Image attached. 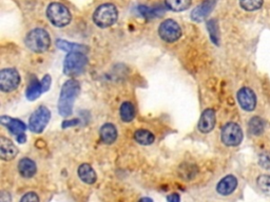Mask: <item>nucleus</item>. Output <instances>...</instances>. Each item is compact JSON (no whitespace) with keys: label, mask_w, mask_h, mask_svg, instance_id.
<instances>
[{"label":"nucleus","mask_w":270,"mask_h":202,"mask_svg":"<svg viewBox=\"0 0 270 202\" xmlns=\"http://www.w3.org/2000/svg\"><path fill=\"white\" fill-rule=\"evenodd\" d=\"M79 91V82L75 79H70L62 85L58 100V112L61 116L69 117L72 114L74 100L77 97Z\"/></svg>","instance_id":"nucleus-1"},{"label":"nucleus","mask_w":270,"mask_h":202,"mask_svg":"<svg viewBox=\"0 0 270 202\" xmlns=\"http://www.w3.org/2000/svg\"><path fill=\"white\" fill-rule=\"evenodd\" d=\"M26 46L32 52L43 53L51 46V38L46 30L35 29L32 30L26 37Z\"/></svg>","instance_id":"nucleus-2"},{"label":"nucleus","mask_w":270,"mask_h":202,"mask_svg":"<svg viewBox=\"0 0 270 202\" xmlns=\"http://www.w3.org/2000/svg\"><path fill=\"white\" fill-rule=\"evenodd\" d=\"M118 18V12L114 4L105 3L99 5L93 14V21L98 28H109L113 26Z\"/></svg>","instance_id":"nucleus-3"},{"label":"nucleus","mask_w":270,"mask_h":202,"mask_svg":"<svg viewBox=\"0 0 270 202\" xmlns=\"http://www.w3.org/2000/svg\"><path fill=\"white\" fill-rule=\"evenodd\" d=\"M47 16L56 28H64L71 21V13L66 5L59 2H53L47 9Z\"/></svg>","instance_id":"nucleus-4"},{"label":"nucleus","mask_w":270,"mask_h":202,"mask_svg":"<svg viewBox=\"0 0 270 202\" xmlns=\"http://www.w3.org/2000/svg\"><path fill=\"white\" fill-rule=\"evenodd\" d=\"M87 57L79 52L69 53L64 62V73L68 76H77L83 73L87 65Z\"/></svg>","instance_id":"nucleus-5"},{"label":"nucleus","mask_w":270,"mask_h":202,"mask_svg":"<svg viewBox=\"0 0 270 202\" xmlns=\"http://www.w3.org/2000/svg\"><path fill=\"white\" fill-rule=\"evenodd\" d=\"M159 34L160 37L168 42V44H172L179 40L181 36V29L180 24L172 19H166L161 23L159 28Z\"/></svg>","instance_id":"nucleus-6"},{"label":"nucleus","mask_w":270,"mask_h":202,"mask_svg":"<svg viewBox=\"0 0 270 202\" xmlns=\"http://www.w3.org/2000/svg\"><path fill=\"white\" fill-rule=\"evenodd\" d=\"M222 141L227 146H236L242 142L243 131L241 126L234 122H229L222 130Z\"/></svg>","instance_id":"nucleus-7"},{"label":"nucleus","mask_w":270,"mask_h":202,"mask_svg":"<svg viewBox=\"0 0 270 202\" xmlns=\"http://www.w3.org/2000/svg\"><path fill=\"white\" fill-rule=\"evenodd\" d=\"M51 119V113L46 107H39L31 115L29 126L30 130L34 133H41Z\"/></svg>","instance_id":"nucleus-8"},{"label":"nucleus","mask_w":270,"mask_h":202,"mask_svg":"<svg viewBox=\"0 0 270 202\" xmlns=\"http://www.w3.org/2000/svg\"><path fill=\"white\" fill-rule=\"evenodd\" d=\"M20 83L19 73L15 69H3L0 72V90L2 92H12L18 88Z\"/></svg>","instance_id":"nucleus-9"},{"label":"nucleus","mask_w":270,"mask_h":202,"mask_svg":"<svg viewBox=\"0 0 270 202\" xmlns=\"http://www.w3.org/2000/svg\"><path fill=\"white\" fill-rule=\"evenodd\" d=\"M237 101L246 112H252L256 107V96L249 88H242L237 92Z\"/></svg>","instance_id":"nucleus-10"},{"label":"nucleus","mask_w":270,"mask_h":202,"mask_svg":"<svg viewBox=\"0 0 270 202\" xmlns=\"http://www.w3.org/2000/svg\"><path fill=\"white\" fill-rule=\"evenodd\" d=\"M216 112L212 109H207L203 112L200 119L198 121V130L202 133H209L213 130L216 125Z\"/></svg>","instance_id":"nucleus-11"},{"label":"nucleus","mask_w":270,"mask_h":202,"mask_svg":"<svg viewBox=\"0 0 270 202\" xmlns=\"http://www.w3.org/2000/svg\"><path fill=\"white\" fill-rule=\"evenodd\" d=\"M18 150L15 144L11 141V140L1 137L0 138V158L2 160L10 161L12 159H14L17 155Z\"/></svg>","instance_id":"nucleus-12"},{"label":"nucleus","mask_w":270,"mask_h":202,"mask_svg":"<svg viewBox=\"0 0 270 202\" xmlns=\"http://www.w3.org/2000/svg\"><path fill=\"white\" fill-rule=\"evenodd\" d=\"M237 186V180L234 175H228L217 183L216 191L222 196H228L235 191Z\"/></svg>","instance_id":"nucleus-13"},{"label":"nucleus","mask_w":270,"mask_h":202,"mask_svg":"<svg viewBox=\"0 0 270 202\" xmlns=\"http://www.w3.org/2000/svg\"><path fill=\"white\" fill-rule=\"evenodd\" d=\"M0 122H1V124L7 127L12 134L15 135V136L21 133H24V131L27 130V125L24 124L21 120L13 119L11 117H8V116H2V117L0 118Z\"/></svg>","instance_id":"nucleus-14"},{"label":"nucleus","mask_w":270,"mask_h":202,"mask_svg":"<svg viewBox=\"0 0 270 202\" xmlns=\"http://www.w3.org/2000/svg\"><path fill=\"white\" fill-rule=\"evenodd\" d=\"M100 139L106 144H112L117 138L116 127L111 124H106L100 127Z\"/></svg>","instance_id":"nucleus-15"},{"label":"nucleus","mask_w":270,"mask_h":202,"mask_svg":"<svg viewBox=\"0 0 270 202\" xmlns=\"http://www.w3.org/2000/svg\"><path fill=\"white\" fill-rule=\"evenodd\" d=\"M18 171L24 178H31L36 173V164L29 158H22L18 163Z\"/></svg>","instance_id":"nucleus-16"},{"label":"nucleus","mask_w":270,"mask_h":202,"mask_svg":"<svg viewBox=\"0 0 270 202\" xmlns=\"http://www.w3.org/2000/svg\"><path fill=\"white\" fill-rule=\"evenodd\" d=\"M78 176L81 181L88 183V185H93L96 181V173L94 172L90 164H81L78 168Z\"/></svg>","instance_id":"nucleus-17"},{"label":"nucleus","mask_w":270,"mask_h":202,"mask_svg":"<svg viewBox=\"0 0 270 202\" xmlns=\"http://www.w3.org/2000/svg\"><path fill=\"white\" fill-rule=\"evenodd\" d=\"M211 2H216V0H207V1H205L203 4H200L199 7L194 10L192 12V19L197 21L203 20L212 10L213 4H211Z\"/></svg>","instance_id":"nucleus-18"},{"label":"nucleus","mask_w":270,"mask_h":202,"mask_svg":"<svg viewBox=\"0 0 270 202\" xmlns=\"http://www.w3.org/2000/svg\"><path fill=\"white\" fill-rule=\"evenodd\" d=\"M266 124L261 117H252L248 124V132L253 136H260L265 131Z\"/></svg>","instance_id":"nucleus-19"},{"label":"nucleus","mask_w":270,"mask_h":202,"mask_svg":"<svg viewBox=\"0 0 270 202\" xmlns=\"http://www.w3.org/2000/svg\"><path fill=\"white\" fill-rule=\"evenodd\" d=\"M43 93V89H42V85L41 82H38L37 79H33L31 83L29 84V87L27 89L26 92V96L29 100H35L38 98L41 94Z\"/></svg>","instance_id":"nucleus-20"},{"label":"nucleus","mask_w":270,"mask_h":202,"mask_svg":"<svg viewBox=\"0 0 270 202\" xmlns=\"http://www.w3.org/2000/svg\"><path fill=\"white\" fill-rule=\"evenodd\" d=\"M119 114H121V118L124 122H130L135 117V108L131 102L126 101L121 106Z\"/></svg>","instance_id":"nucleus-21"},{"label":"nucleus","mask_w":270,"mask_h":202,"mask_svg":"<svg viewBox=\"0 0 270 202\" xmlns=\"http://www.w3.org/2000/svg\"><path fill=\"white\" fill-rule=\"evenodd\" d=\"M134 139L142 145H150L154 142V135L147 130H137L134 133Z\"/></svg>","instance_id":"nucleus-22"},{"label":"nucleus","mask_w":270,"mask_h":202,"mask_svg":"<svg viewBox=\"0 0 270 202\" xmlns=\"http://www.w3.org/2000/svg\"><path fill=\"white\" fill-rule=\"evenodd\" d=\"M192 0H165L168 9L174 12H183L189 9Z\"/></svg>","instance_id":"nucleus-23"},{"label":"nucleus","mask_w":270,"mask_h":202,"mask_svg":"<svg viewBox=\"0 0 270 202\" xmlns=\"http://www.w3.org/2000/svg\"><path fill=\"white\" fill-rule=\"evenodd\" d=\"M56 45H57V47L60 48V50L69 52V53H73V52L83 53V51L86 48L84 46L72 44V42H68L65 40H61V39L57 40V44Z\"/></svg>","instance_id":"nucleus-24"},{"label":"nucleus","mask_w":270,"mask_h":202,"mask_svg":"<svg viewBox=\"0 0 270 202\" xmlns=\"http://www.w3.org/2000/svg\"><path fill=\"white\" fill-rule=\"evenodd\" d=\"M240 5L245 11H256L262 8L263 0H240Z\"/></svg>","instance_id":"nucleus-25"},{"label":"nucleus","mask_w":270,"mask_h":202,"mask_svg":"<svg viewBox=\"0 0 270 202\" xmlns=\"http://www.w3.org/2000/svg\"><path fill=\"white\" fill-rule=\"evenodd\" d=\"M256 185L261 191L270 196V175H262L256 180Z\"/></svg>","instance_id":"nucleus-26"},{"label":"nucleus","mask_w":270,"mask_h":202,"mask_svg":"<svg viewBox=\"0 0 270 202\" xmlns=\"http://www.w3.org/2000/svg\"><path fill=\"white\" fill-rule=\"evenodd\" d=\"M207 28H208V31L210 33V38L212 39V41L215 42L216 45L218 44V28H217V23L216 20L211 19L208 22H207Z\"/></svg>","instance_id":"nucleus-27"},{"label":"nucleus","mask_w":270,"mask_h":202,"mask_svg":"<svg viewBox=\"0 0 270 202\" xmlns=\"http://www.w3.org/2000/svg\"><path fill=\"white\" fill-rule=\"evenodd\" d=\"M20 202H39V198L36 193L30 192L23 196Z\"/></svg>","instance_id":"nucleus-28"},{"label":"nucleus","mask_w":270,"mask_h":202,"mask_svg":"<svg viewBox=\"0 0 270 202\" xmlns=\"http://www.w3.org/2000/svg\"><path fill=\"white\" fill-rule=\"evenodd\" d=\"M260 163L264 168H266V169L270 168V154L269 153H265V154H263L261 156Z\"/></svg>","instance_id":"nucleus-29"},{"label":"nucleus","mask_w":270,"mask_h":202,"mask_svg":"<svg viewBox=\"0 0 270 202\" xmlns=\"http://www.w3.org/2000/svg\"><path fill=\"white\" fill-rule=\"evenodd\" d=\"M40 82H41L42 89H43V93H45V92H47V91H49V89L51 88L52 80H51V77H50L49 75H46L45 77H43Z\"/></svg>","instance_id":"nucleus-30"},{"label":"nucleus","mask_w":270,"mask_h":202,"mask_svg":"<svg viewBox=\"0 0 270 202\" xmlns=\"http://www.w3.org/2000/svg\"><path fill=\"white\" fill-rule=\"evenodd\" d=\"M167 200H168V202H180V197L179 194L173 193V194L168 196Z\"/></svg>","instance_id":"nucleus-31"},{"label":"nucleus","mask_w":270,"mask_h":202,"mask_svg":"<svg viewBox=\"0 0 270 202\" xmlns=\"http://www.w3.org/2000/svg\"><path fill=\"white\" fill-rule=\"evenodd\" d=\"M11 196L9 193L2 192L1 196H0V202H11Z\"/></svg>","instance_id":"nucleus-32"},{"label":"nucleus","mask_w":270,"mask_h":202,"mask_svg":"<svg viewBox=\"0 0 270 202\" xmlns=\"http://www.w3.org/2000/svg\"><path fill=\"white\" fill-rule=\"evenodd\" d=\"M16 139H17V141L19 142V143H24V142L27 141V136H26V134L21 133V134H19V135H17Z\"/></svg>","instance_id":"nucleus-33"},{"label":"nucleus","mask_w":270,"mask_h":202,"mask_svg":"<svg viewBox=\"0 0 270 202\" xmlns=\"http://www.w3.org/2000/svg\"><path fill=\"white\" fill-rule=\"evenodd\" d=\"M77 122H78V120H71V121H65L64 122V127H67V125L68 126H70V125H73V124H77Z\"/></svg>","instance_id":"nucleus-34"},{"label":"nucleus","mask_w":270,"mask_h":202,"mask_svg":"<svg viewBox=\"0 0 270 202\" xmlns=\"http://www.w3.org/2000/svg\"><path fill=\"white\" fill-rule=\"evenodd\" d=\"M139 202H153V200L148 198V197H145V198H142Z\"/></svg>","instance_id":"nucleus-35"}]
</instances>
